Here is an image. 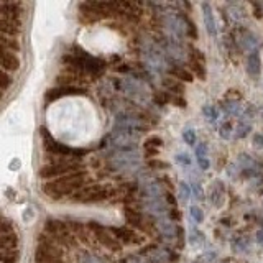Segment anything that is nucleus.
I'll return each mask as SVG.
<instances>
[{"label": "nucleus", "instance_id": "7", "mask_svg": "<svg viewBox=\"0 0 263 263\" xmlns=\"http://www.w3.org/2000/svg\"><path fill=\"white\" fill-rule=\"evenodd\" d=\"M114 194L110 187H105L101 184H87L71 197L72 202L76 204H97L107 201Z\"/></svg>", "mask_w": 263, "mask_h": 263}, {"label": "nucleus", "instance_id": "44", "mask_svg": "<svg viewBox=\"0 0 263 263\" xmlns=\"http://www.w3.org/2000/svg\"><path fill=\"white\" fill-rule=\"evenodd\" d=\"M201 237H202L201 232H197V230H191V237H189V242H191L193 245H196L197 242L201 240Z\"/></svg>", "mask_w": 263, "mask_h": 263}, {"label": "nucleus", "instance_id": "35", "mask_svg": "<svg viewBox=\"0 0 263 263\" xmlns=\"http://www.w3.org/2000/svg\"><path fill=\"white\" fill-rule=\"evenodd\" d=\"M13 84L12 74H8L7 71L0 69V90H7L10 89V86Z\"/></svg>", "mask_w": 263, "mask_h": 263}, {"label": "nucleus", "instance_id": "2", "mask_svg": "<svg viewBox=\"0 0 263 263\" xmlns=\"http://www.w3.org/2000/svg\"><path fill=\"white\" fill-rule=\"evenodd\" d=\"M63 63L68 66V68L78 71V72H84L89 76L97 78L105 71V63L101 61L96 56H90L86 53L84 49L74 48V51L71 53H64L63 54Z\"/></svg>", "mask_w": 263, "mask_h": 263}, {"label": "nucleus", "instance_id": "5", "mask_svg": "<svg viewBox=\"0 0 263 263\" xmlns=\"http://www.w3.org/2000/svg\"><path fill=\"white\" fill-rule=\"evenodd\" d=\"M84 171V163L74 161V160H53L45 163L40 168V178L46 181H51L56 178H63L66 175H72V173Z\"/></svg>", "mask_w": 263, "mask_h": 263}, {"label": "nucleus", "instance_id": "47", "mask_svg": "<svg viewBox=\"0 0 263 263\" xmlns=\"http://www.w3.org/2000/svg\"><path fill=\"white\" fill-rule=\"evenodd\" d=\"M2 97H4V92H2V90H0V101H2Z\"/></svg>", "mask_w": 263, "mask_h": 263}, {"label": "nucleus", "instance_id": "36", "mask_svg": "<svg viewBox=\"0 0 263 263\" xmlns=\"http://www.w3.org/2000/svg\"><path fill=\"white\" fill-rule=\"evenodd\" d=\"M178 196H179V201L181 202H186L189 197H191V187H189L184 181H181L179 187H178Z\"/></svg>", "mask_w": 263, "mask_h": 263}, {"label": "nucleus", "instance_id": "3", "mask_svg": "<svg viewBox=\"0 0 263 263\" xmlns=\"http://www.w3.org/2000/svg\"><path fill=\"white\" fill-rule=\"evenodd\" d=\"M40 135H41V142H43V148L48 155L51 156H60L63 160H74V161H81V158L84 155H87L86 148H74L69 145H64L61 142L53 138V135L49 134L48 128L41 127L40 128Z\"/></svg>", "mask_w": 263, "mask_h": 263}, {"label": "nucleus", "instance_id": "8", "mask_svg": "<svg viewBox=\"0 0 263 263\" xmlns=\"http://www.w3.org/2000/svg\"><path fill=\"white\" fill-rule=\"evenodd\" d=\"M142 51H143V60L146 68L152 72L161 74L166 71V58H164V53L155 43L148 41V43L143 45Z\"/></svg>", "mask_w": 263, "mask_h": 263}, {"label": "nucleus", "instance_id": "38", "mask_svg": "<svg viewBox=\"0 0 263 263\" xmlns=\"http://www.w3.org/2000/svg\"><path fill=\"white\" fill-rule=\"evenodd\" d=\"M219 134H220V137L224 138V140H229L230 137H232V123H230V122L222 123L220 128H219Z\"/></svg>", "mask_w": 263, "mask_h": 263}, {"label": "nucleus", "instance_id": "20", "mask_svg": "<svg viewBox=\"0 0 263 263\" xmlns=\"http://www.w3.org/2000/svg\"><path fill=\"white\" fill-rule=\"evenodd\" d=\"M202 18H204V25H205V30L211 36L216 38L217 35V27H216V18H214V12H212V7L209 4H202Z\"/></svg>", "mask_w": 263, "mask_h": 263}, {"label": "nucleus", "instance_id": "43", "mask_svg": "<svg viewBox=\"0 0 263 263\" xmlns=\"http://www.w3.org/2000/svg\"><path fill=\"white\" fill-rule=\"evenodd\" d=\"M191 193L196 196V199H204V197H202V189H201V186L197 184V183H193V186H191Z\"/></svg>", "mask_w": 263, "mask_h": 263}, {"label": "nucleus", "instance_id": "46", "mask_svg": "<svg viewBox=\"0 0 263 263\" xmlns=\"http://www.w3.org/2000/svg\"><path fill=\"white\" fill-rule=\"evenodd\" d=\"M257 240H258L260 243H263V230H260V232L257 234Z\"/></svg>", "mask_w": 263, "mask_h": 263}, {"label": "nucleus", "instance_id": "9", "mask_svg": "<svg viewBox=\"0 0 263 263\" xmlns=\"http://www.w3.org/2000/svg\"><path fill=\"white\" fill-rule=\"evenodd\" d=\"M143 132L137 130H125V128H114L109 137L112 146L117 150H128V148H135V143L140 140Z\"/></svg>", "mask_w": 263, "mask_h": 263}, {"label": "nucleus", "instance_id": "19", "mask_svg": "<svg viewBox=\"0 0 263 263\" xmlns=\"http://www.w3.org/2000/svg\"><path fill=\"white\" fill-rule=\"evenodd\" d=\"M20 64L22 63H20L18 54L10 53V51H0V69L12 74L20 69Z\"/></svg>", "mask_w": 263, "mask_h": 263}, {"label": "nucleus", "instance_id": "26", "mask_svg": "<svg viewBox=\"0 0 263 263\" xmlns=\"http://www.w3.org/2000/svg\"><path fill=\"white\" fill-rule=\"evenodd\" d=\"M240 43H242V46L245 48V49H249V51L252 53V51H258V46H260V38L258 36H255L253 33H249L247 31L245 35L242 36V40H240Z\"/></svg>", "mask_w": 263, "mask_h": 263}, {"label": "nucleus", "instance_id": "14", "mask_svg": "<svg viewBox=\"0 0 263 263\" xmlns=\"http://www.w3.org/2000/svg\"><path fill=\"white\" fill-rule=\"evenodd\" d=\"M110 234L117 238V240L122 243H127V245H138L143 242V238L140 237L135 230H132L128 227H109Z\"/></svg>", "mask_w": 263, "mask_h": 263}, {"label": "nucleus", "instance_id": "15", "mask_svg": "<svg viewBox=\"0 0 263 263\" xmlns=\"http://www.w3.org/2000/svg\"><path fill=\"white\" fill-rule=\"evenodd\" d=\"M25 13V4L22 2H0V18L20 20Z\"/></svg>", "mask_w": 263, "mask_h": 263}, {"label": "nucleus", "instance_id": "45", "mask_svg": "<svg viewBox=\"0 0 263 263\" xmlns=\"http://www.w3.org/2000/svg\"><path fill=\"white\" fill-rule=\"evenodd\" d=\"M253 145H255V148H263V135L261 134H257L253 137Z\"/></svg>", "mask_w": 263, "mask_h": 263}, {"label": "nucleus", "instance_id": "21", "mask_svg": "<svg viewBox=\"0 0 263 263\" xmlns=\"http://www.w3.org/2000/svg\"><path fill=\"white\" fill-rule=\"evenodd\" d=\"M156 229H158V232L161 234V237L163 238H168V240H173V238H175V235H176V227H175V224H173L171 220L164 219V217L158 219V222H156Z\"/></svg>", "mask_w": 263, "mask_h": 263}, {"label": "nucleus", "instance_id": "33", "mask_svg": "<svg viewBox=\"0 0 263 263\" xmlns=\"http://www.w3.org/2000/svg\"><path fill=\"white\" fill-rule=\"evenodd\" d=\"M202 115L205 117V120L211 122V123H214L219 119V112H217V109L214 105H204L202 107Z\"/></svg>", "mask_w": 263, "mask_h": 263}, {"label": "nucleus", "instance_id": "17", "mask_svg": "<svg viewBox=\"0 0 263 263\" xmlns=\"http://www.w3.org/2000/svg\"><path fill=\"white\" fill-rule=\"evenodd\" d=\"M114 128H125V130H137V132H143L145 125L142 123L138 117L135 115H130V114H119L115 117V125Z\"/></svg>", "mask_w": 263, "mask_h": 263}, {"label": "nucleus", "instance_id": "41", "mask_svg": "<svg viewBox=\"0 0 263 263\" xmlns=\"http://www.w3.org/2000/svg\"><path fill=\"white\" fill-rule=\"evenodd\" d=\"M176 163L184 164V166H189V164H191V158H189L187 153H179V155H176Z\"/></svg>", "mask_w": 263, "mask_h": 263}, {"label": "nucleus", "instance_id": "16", "mask_svg": "<svg viewBox=\"0 0 263 263\" xmlns=\"http://www.w3.org/2000/svg\"><path fill=\"white\" fill-rule=\"evenodd\" d=\"M36 249H38V250H43V252H46V253L56 255V257L64 258V249H63V247H61L60 243H58L56 240H53V238L49 237V235L43 234V232H41V234L38 235Z\"/></svg>", "mask_w": 263, "mask_h": 263}, {"label": "nucleus", "instance_id": "32", "mask_svg": "<svg viewBox=\"0 0 263 263\" xmlns=\"http://www.w3.org/2000/svg\"><path fill=\"white\" fill-rule=\"evenodd\" d=\"M78 263H105L101 257H97V255L90 253L87 250L81 252L79 257H78Z\"/></svg>", "mask_w": 263, "mask_h": 263}, {"label": "nucleus", "instance_id": "37", "mask_svg": "<svg viewBox=\"0 0 263 263\" xmlns=\"http://www.w3.org/2000/svg\"><path fill=\"white\" fill-rule=\"evenodd\" d=\"M252 130V123L249 122V120H240V122H238V127H237V134H235V137L237 138H243L247 134H249V132Z\"/></svg>", "mask_w": 263, "mask_h": 263}, {"label": "nucleus", "instance_id": "29", "mask_svg": "<svg viewBox=\"0 0 263 263\" xmlns=\"http://www.w3.org/2000/svg\"><path fill=\"white\" fill-rule=\"evenodd\" d=\"M20 250L18 249H7L0 250V263H18Z\"/></svg>", "mask_w": 263, "mask_h": 263}, {"label": "nucleus", "instance_id": "22", "mask_svg": "<svg viewBox=\"0 0 263 263\" xmlns=\"http://www.w3.org/2000/svg\"><path fill=\"white\" fill-rule=\"evenodd\" d=\"M0 51H10L18 54L22 51V43L16 38L0 35Z\"/></svg>", "mask_w": 263, "mask_h": 263}, {"label": "nucleus", "instance_id": "11", "mask_svg": "<svg viewBox=\"0 0 263 263\" xmlns=\"http://www.w3.org/2000/svg\"><path fill=\"white\" fill-rule=\"evenodd\" d=\"M120 87L130 99H134L135 102L143 104L148 99V89L140 82L138 79L134 78H123L120 81Z\"/></svg>", "mask_w": 263, "mask_h": 263}, {"label": "nucleus", "instance_id": "28", "mask_svg": "<svg viewBox=\"0 0 263 263\" xmlns=\"http://www.w3.org/2000/svg\"><path fill=\"white\" fill-rule=\"evenodd\" d=\"M16 247H18V235L15 232L7 234V235H0V250L16 249Z\"/></svg>", "mask_w": 263, "mask_h": 263}, {"label": "nucleus", "instance_id": "24", "mask_svg": "<svg viewBox=\"0 0 263 263\" xmlns=\"http://www.w3.org/2000/svg\"><path fill=\"white\" fill-rule=\"evenodd\" d=\"M196 160H197V164H199L201 170H209L211 163H209V158H208V145L205 143H197L196 145Z\"/></svg>", "mask_w": 263, "mask_h": 263}, {"label": "nucleus", "instance_id": "39", "mask_svg": "<svg viewBox=\"0 0 263 263\" xmlns=\"http://www.w3.org/2000/svg\"><path fill=\"white\" fill-rule=\"evenodd\" d=\"M183 138L187 145H196V132L193 128H184L183 130Z\"/></svg>", "mask_w": 263, "mask_h": 263}, {"label": "nucleus", "instance_id": "10", "mask_svg": "<svg viewBox=\"0 0 263 263\" xmlns=\"http://www.w3.org/2000/svg\"><path fill=\"white\" fill-rule=\"evenodd\" d=\"M87 227L92 230V234L96 237V240L101 243L102 247H105V249H109L112 252H119L122 249V245L120 242L115 238L112 234H110V230L109 229H105L104 226L101 224H97V222H89Z\"/></svg>", "mask_w": 263, "mask_h": 263}, {"label": "nucleus", "instance_id": "40", "mask_svg": "<svg viewBox=\"0 0 263 263\" xmlns=\"http://www.w3.org/2000/svg\"><path fill=\"white\" fill-rule=\"evenodd\" d=\"M189 214H191V217L196 222H202L204 220V214H202V211L199 208H197V205H193V208L189 209Z\"/></svg>", "mask_w": 263, "mask_h": 263}, {"label": "nucleus", "instance_id": "6", "mask_svg": "<svg viewBox=\"0 0 263 263\" xmlns=\"http://www.w3.org/2000/svg\"><path fill=\"white\" fill-rule=\"evenodd\" d=\"M140 153L137 148H128V150H117L110 158H109V166L110 170L117 173H127L134 171L140 166Z\"/></svg>", "mask_w": 263, "mask_h": 263}, {"label": "nucleus", "instance_id": "25", "mask_svg": "<svg viewBox=\"0 0 263 263\" xmlns=\"http://www.w3.org/2000/svg\"><path fill=\"white\" fill-rule=\"evenodd\" d=\"M247 71L250 76L257 78L260 74V54L258 51H252L247 56Z\"/></svg>", "mask_w": 263, "mask_h": 263}, {"label": "nucleus", "instance_id": "18", "mask_svg": "<svg viewBox=\"0 0 263 263\" xmlns=\"http://www.w3.org/2000/svg\"><path fill=\"white\" fill-rule=\"evenodd\" d=\"M143 208L148 214H152V216L161 219L164 214L168 211V205H166V201H164V197L160 196V197H150V199H143Z\"/></svg>", "mask_w": 263, "mask_h": 263}, {"label": "nucleus", "instance_id": "30", "mask_svg": "<svg viewBox=\"0 0 263 263\" xmlns=\"http://www.w3.org/2000/svg\"><path fill=\"white\" fill-rule=\"evenodd\" d=\"M125 219L128 224L132 226H135V227H140V229H143V219L142 216L137 212V211H132V209H125Z\"/></svg>", "mask_w": 263, "mask_h": 263}, {"label": "nucleus", "instance_id": "23", "mask_svg": "<svg viewBox=\"0 0 263 263\" xmlns=\"http://www.w3.org/2000/svg\"><path fill=\"white\" fill-rule=\"evenodd\" d=\"M224 196H226V191H224V186H222L220 181L214 183L211 193H209V201L212 202V205H216V208L222 205V202H224Z\"/></svg>", "mask_w": 263, "mask_h": 263}, {"label": "nucleus", "instance_id": "34", "mask_svg": "<svg viewBox=\"0 0 263 263\" xmlns=\"http://www.w3.org/2000/svg\"><path fill=\"white\" fill-rule=\"evenodd\" d=\"M240 109H242V105L238 102H235V101H229V102L224 104V110H226V114L229 115V117H230V115H232V117L238 115V114H240Z\"/></svg>", "mask_w": 263, "mask_h": 263}, {"label": "nucleus", "instance_id": "13", "mask_svg": "<svg viewBox=\"0 0 263 263\" xmlns=\"http://www.w3.org/2000/svg\"><path fill=\"white\" fill-rule=\"evenodd\" d=\"M164 30L168 33L170 41L179 43V40L184 36L186 27H184V22L181 20L178 15H168V16H164Z\"/></svg>", "mask_w": 263, "mask_h": 263}, {"label": "nucleus", "instance_id": "1", "mask_svg": "<svg viewBox=\"0 0 263 263\" xmlns=\"http://www.w3.org/2000/svg\"><path fill=\"white\" fill-rule=\"evenodd\" d=\"M89 184L87 173H72V175H66L63 178H56L51 181H46L43 184V193L49 197L51 201H61L64 197H72L79 189Z\"/></svg>", "mask_w": 263, "mask_h": 263}, {"label": "nucleus", "instance_id": "4", "mask_svg": "<svg viewBox=\"0 0 263 263\" xmlns=\"http://www.w3.org/2000/svg\"><path fill=\"white\" fill-rule=\"evenodd\" d=\"M43 234L49 235L53 240H56L64 250L74 249V247L78 245V238L72 235L68 224H66V220H61V219L48 217L43 226Z\"/></svg>", "mask_w": 263, "mask_h": 263}, {"label": "nucleus", "instance_id": "12", "mask_svg": "<svg viewBox=\"0 0 263 263\" xmlns=\"http://www.w3.org/2000/svg\"><path fill=\"white\" fill-rule=\"evenodd\" d=\"M86 94V89H81L76 86H68V84H60L53 89H48V92L45 94V101L46 104H51L61 97H68V96H81Z\"/></svg>", "mask_w": 263, "mask_h": 263}, {"label": "nucleus", "instance_id": "31", "mask_svg": "<svg viewBox=\"0 0 263 263\" xmlns=\"http://www.w3.org/2000/svg\"><path fill=\"white\" fill-rule=\"evenodd\" d=\"M146 255L155 263H166V260H168V253L163 249H150V252H146Z\"/></svg>", "mask_w": 263, "mask_h": 263}, {"label": "nucleus", "instance_id": "27", "mask_svg": "<svg viewBox=\"0 0 263 263\" xmlns=\"http://www.w3.org/2000/svg\"><path fill=\"white\" fill-rule=\"evenodd\" d=\"M35 261L36 263H66L64 258L56 257V255H51V253H46L38 249L35 250Z\"/></svg>", "mask_w": 263, "mask_h": 263}, {"label": "nucleus", "instance_id": "42", "mask_svg": "<svg viewBox=\"0 0 263 263\" xmlns=\"http://www.w3.org/2000/svg\"><path fill=\"white\" fill-rule=\"evenodd\" d=\"M123 263H148V261L143 257H140V255H130V257L123 260Z\"/></svg>", "mask_w": 263, "mask_h": 263}]
</instances>
